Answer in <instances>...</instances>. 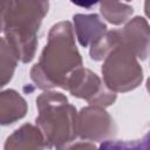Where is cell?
<instances>
[{"label": "cell", "mask_w": 150, "mask_h": 150, "mask_svg": "<svg viewBox=\"0 0 150 150\" xmlns=\"http://www.w3.org/2000/svg\"><path fill=\"white\" fill-rule=\"evenodd\" d=\"M125 1H130V0H125Z\"/></svg>", "instance_id": "16"}, {"label": "cell", "mask_w": 150, "mask_h": 150, "mask_svg": "<svg viewBox=\"0 0 150 150\" xmlns=\"http://www.w3.org/2000/svg\"><path fill=\"white\" fill-rule=\"evenodd\" d=\"M82 66L71 23L60 21L50 28L39 62L30 69V79L43 90L56 87L66 89L69 77Z\"/></svg>", "instance_id": "1"}, {"label": "cell", "mask_w": 150, "mask_h": 150, "mask_svg": "<svg viewBox=\"0 0 150 150\" xmlns=\"http://www.w3.org/2000/svg\"><path fill=\"white\" fill-rule=\"evenodd\" d=\"M118 47V39L116 29L107 30L100 39H97L94 43L90 45V57L94 61L103 60L112 49Z\"/></svg>", "instance_id": "13"}, {"label": "cell", "mask_w": 150, "mask_h": 150, "mask_svg": "<svg viewBox=\"0 0 150 150\" xmlns=\"http://www.w3.org/2000/svg\"><path fill=\"white\" fill-rule=\"evenodd\" d=\"M100 0H70V2H73L74 5L79 6V7H82V8H91L94 7Z\"/></svg>", "instance_id": "15"}, {"label": "cell", "mask_w": 150, "mask_h": 150, "mask_svg": "<svg viewBox=\"0 0 150 150\" xmlns=\"http://www.w3.org/2000/svg\"><path fill=\"white\" fill-rule=\"evenodd\" d=\"M101 14L112 25H122L134 13V8L120 0H101Z\"/></svg>", "instance_id": "11"}, {"label": "cell", "mask_w": 150, "mask_h": 150, "mask_svg": "<svg viewBox=\"0 0 150 150\" xmlns=\"http://www.w3.org/2000/svg\"><path fill=\"white\" fill-rule=\"evenodd\" d=\"M118 47L129 49L137 59L145 60L149 54V25L142 16L131 19L123 28L116 29Z\"/></svg>", "instance_id": "7"}, {"label": "cell", "mask_w": 150, "mask_h": 150, "mask_svg": "<svg viewBox=\"0 0 150 150\" xmlns=\"http://www.w3.org/2000/svg\"><path fill=\"white\" fill-rule=\"evenodd\" d=\"M48 148L45 137L38 125L23 124L16 129L6 141L5 149H46Z\"/></svg>", "instance_id": "10"}, {"label": "cell", "mask_w": 150, "mask_h": 150, "mask_svg": "<svg viewBox=\"0 0 150 150\" xmlns=\"http://www.w3.org/2000/svg\"><path fill=\"white\" fill-rule=\"evenodd\" d=\"M48 8V0H9L4 33L19 61L27 63L34 59L38 32Z\"/></svg>", "instance_id": "2"}, {"label": "cell", "mask_w": 150, "mask_h": 150, "mask_svg": "<svg viewBox=\"0 0 150 150\" xmlns=\"http://www.w3.org/2000/svg\"><path fill=\"white\" fill-rule=\"evenodd\" d=\"M36 125L48 148H67L77 137V111L68 98L57 91L47 90L38 96Z\"/></svg>", "instance_id": "3"}, {"label": "cell", "mask_w": 150, "mask_h": 150, "mask_svg": "<svg viewBox=\"0 0 150 150\" xmlns=\"http://www.w3.org/2000/svg\"><path fill=\"white\" fill-rule=\"evenodd\" d=\"M18 57L5 38H0V89L13 77L18 66Z\"/></svg>", "instance_id": "12"}, {"label": "cell", "mask_w": 150, "mask_h": 150, "mask_svg": "<svg viewBox=\"0 0 150 150\" xmlns=\"http://www.w3.org/2000/svg\"><path fill=\"white\" fill-rule=\"evenodd\" d=\"M8 4H9V0H0V33L4 32L5 16L8 8Z\"/></svg>", "instance_id": "14"}, {"label": "cell", "mask_w": 150, "mask_h": 150, "mask_svg": "<svg viewBox=\"0 0 150 150\" xmlns=\"http://www.w3.org/2000/svg\"><path fill=\"white\" fill-rule=\"evenodd\" d=\"M103 82L115 93H125L137 88L143 81V69L137 57L127 48L117 47L104 59Z\"/></svg>", "instance_id": "4"}, {"label": "cell", "mask_w": 150, "mask_h": 150, "mask_svg": "<svg viewBox=\"0 0 150 150\" xmlns=\"http://www.w3.org/2000/svg\"><path fill=\"white\" fill-rule=\"evenodd\" d=\"M115 134V122L103 107L91 104L77 114V136L86 142L105 141Z\"/></svg>", "instance_id": "6"}, {"label": "cell", "mask_w": 150, "mask_h": 150, "mask_svg": "<svg viewBox=\"0 0 150 150\" xmlns=\"http://www.w3.org/2000/svg\"><path fill=\"white\" fill-rule=\"evenodd\" d=\"M66 89L73 96L103 108L114 104L117 98L116 93L110 90L95 73L83 67L73 73L67 82Z\"/></svg>", "instance_id": "5"}, {"label": "cell", "mask_w": 150, "mask_h": 150, "mask_svg": "<svg viewBox=\"0 0 150 150\" xmlns=\"http://www.w3.org/2000/svg\"><path fill=\"white\" fill-rule=\"evenodd\" d=\"M74 20V34L82 47H89L107 32V25L97 14H76Z\"/></svg>", "instance_id": "8"}, {"label": "cell", "mask_w": 150, "mask_h": 150, "mask_svg": "<svg viewBox=\"0 0 150 150\" xmlns=\"http://www.w3.org/2000/svg\"><path fill=\"white\" fill-rule=\"evenodd\" d=\"M26 100L14 89L0 91V125H9L26 116Z\"/></svg>", "instance_id": "9"}]
</instances>
